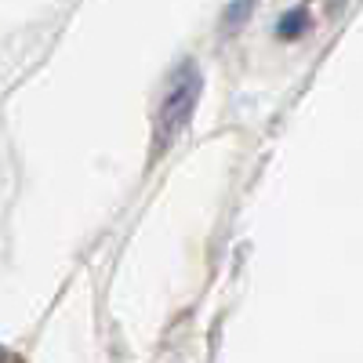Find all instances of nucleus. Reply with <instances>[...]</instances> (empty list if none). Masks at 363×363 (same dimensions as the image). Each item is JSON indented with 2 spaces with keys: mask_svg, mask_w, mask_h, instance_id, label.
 Listing matches in <instances>:
<instances>
[{
  "mask_svg": "<svg viewBox=\"0 0 363 363\" xmlns=\"http://www.w3.org/2000/svg\"><path fill=\"white\" fill-rule=\"evenodd\" d=\"M200 91H203V77L196 69V62H182L171 77V87L160 102V116H157V145H171L182 128L189 124V116L200 102Z\"/></svg>",
  "mask_w": 363,
  "mask_h": 363,
  "instance_id": "obj_1",
  "label": "nucleus"
},
{
  "mask_svg": "<svg viewBox=\"0 0 363 363\" xmlns=\"http://www.w3.org/2000/svg\"><path fill=\"white\" fill-rule=\"evenodd\" d=\"M309 29V11L306 8H298V11H287L284 18H280V26H277V37H301Z\"/></svg>",
  "mask_w": 363,
  "mask_h": 363,
  "instance_id": "obj_2",
  "label": "nucleus"
},
{
  "mask_svg": "<svg viewBox=\"0 0 363 363\" xmlns=\"http://www.w3.org/2000/svg\"><path fill=\"white\" fill-rule=\"evenodd\" d=\"M251 4H255V0H240V4H233V8L225 11V26H240V22H244V18H247V11H251Z\"/></svg>",
  "mask_w": 363,
  "mask_h": 363,
  "instance_id": "obj_3",
  "label": "nucleus"
}]
</instances>
